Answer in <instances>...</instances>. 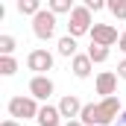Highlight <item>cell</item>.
<instances>
[{"instance_id":"30bf717a","label":"cell","mask_w":126,"mask_h":126,"mask_svg":"<svg viewBox=\"0 0 126 126\" xmlns=\"http://www.w3.org/2000/svg\"><path fill=\"white\" fill-rule=\"evenodd\" d=\"M59 111H62V117H67V120L79 117V114H82V103H79V97H76V94H64L62 100H59Z\"/></svg>"},{"instance_id":"44dd1931","label":"cell","mask_w":126,"mask_h":126,"mask_svg":"<svg viewBox=\"0 0 126 126\" xmlns=\"http://www.w3.org/2000/svg\"><path fill=\"white\" fill-rule=\"evenodd\" d=\"M114 126H126V109L117 114V120H114Z\"/></svg>"},{"instance_id":"d6986e66","label":"cell","mask_w":126,"mask_h":126,"mask_svg":"<svg viewBox=\"0 0 126 126\" xmlns=\"http://www.w3.org/2000/svg\"><path fill=\"white\" fill-rule=\"evenodd\" d=\"M85 6L91 12H100V9H109V0H85Z\"/></svg>"},{"instance_id":"7a4b0ae2","label":"cell","mask_w":126,"mask_h":126,"mask_svg":"<svg viewBox=\"0 0 126 126\" xmlns=\"http://www.w3.org/2000/svg\"><path fill=\"white\" fill-rule=\"evenodd\" d=\"M38 111H41V106H38V100L35 97H12L9 100V117H15V120H38Z\"/></svg>"},{"instance_id":"5b68a950","label":"cell","mask_w":126,"mask_h":126,"mask_svg":"<svg viewBox=\"0 0 126 126\" xmlns=\"http://www.w3.org/2000/svg\"><path fill=\"white\" fill-rule=\"evenodd\" d=\"M53 53L50 50H44V47H35L30 50V56H27V67H30L32 73H47V70H53Z\"/></svg>"},{"instance_id":"3957f363","label":"cell","mask_w":126,"mask_h":126,"mask_svg":"<svg viewBox=\"0 0 126 126\" xmlns=\"http://www.w3.org/2000/svg\"><path fill=\"white\" fill-rule=\"evenodd\" d=\"M94 27V21H91V9L82 3V6H73V12H70V24H67V32L73 35V38H79V35H85V32H91Z\"/></svg>"},{"instance_id":"7c38bea8","label":"cell","mask_w":126,"mask_h":126,"mask_svg":"<svg viewBox=\"0 0 126 126\" xmlns=\"http://www.w3.org/2000/svg\"><path fill=\"white\" fill-rule=\"evenodd\" d=\"M56 50H59V56H64V59H73V56H76V38H73V35L67 32L64 38H59Z\"/></svg>"},{"instance_id":"2e32d148","label":"cell","mask_w":126,"mask_h":126,"mask_svg":"<svg viewBox=\"0 0 126 126\" xmlns=\"http://www.w3.org/2000/svg\"><path fill=\"white\" fill-rule=\"evenodd\" d=\"M18 12L21 15H38L41 12V0H18Z\"/></svg>"},{"instance_id":"52a82bcc","label":"cell","mask_w":126,"mask_h":126,"mask_svg":"<svg viewBox=\"0 0 126 126\" xmlns=\"http://www.w3.org/2000/svg\"><path fill=\"white\" fill-rule=\"evenodd\" d=\"M88 35H91V41H94V44H106V47H111V44H117V41H120V35H117V30H114L111 24H94Z\"/></svg>"},{"instance_id":"8fae6325","label":"cell","mask_w":126,"mask_h":126,"mask_svg":"<svg viewBox=\"0 0 126 126\" xmlns=\"http://www.w3.org/2000/svg\"><path fill=\"white\" fill-rule=\"evenodd\" d=\"M38 126H62V111H59V106H41V111H38Z\"/></svg>"},{"instance_id":"6da1fadb","label":"cell","mask_w":126,"mask_h":126,"mask_svg":"<svg viewBox=\"0 0 126 126\" xmlns=\"http://www.w3.org/2000/svg\"><path fill=\"white\" fill-rule=\"evenodd\" d=\"M120 111H123V109H120V100L111 94V97H103L100 103H85L79 120L85 126H109V123L117 120Z\"/></svg>"},{"instance_id":"8992f818","label":"cell","mask_w":126,"mask_h":126,"mask_svg":"<svg viewBox=\"0 0 126 126\" xmlns=\"http://www.w3.org/2000/svg\"><path fill=\"white\" fill-rule=\"evenodd\" d=\"M56 91V85H53V79L47 76V73H35L30 79V94L35 100H50V94Z\"/></svg>"},{"instance_id":"7402d4cb","label":"cell","mask_w":126,"mask_h":126,"mask_svg":"<svg viewBox=\"0 0 126 126\" xmlns=\"http://www.w3.org/2000/svg\"><path fill=\"white\" fill-rule=\"evenodd\" d=\"M117 47H120V53H126V30H123V35H120V41H117Z\"/></svg>"},{"instance_id":"5bb4252c","label":"cell","mask_w":126,"mask_h":126,"mask_svg":"<svg viewBox=\"0 0 126 126\" xmlns=\"http://www.w3.org/2000/svg\"><path fill=\"white\" fill-rule=\"evenodd\" d=\"M47 9L56 15H70L73 12V0H47Z\"/></svg>"},{"instance_id":"ac0fdd59","label":"cell","mask_w":126,"mask_h":126,"mask_svg":"<svg viewBox=\"0 0 126 126\" xmlns=\"http://www.w3.org/2000/svg\"><path fill=\"white\" fill-rule=\"evenodd\" d=\"M109 12L117 21H126V0H109Z\"/></svg>"},{"instance_id":"ba28073f","label":"cell","mask_w":126,"mask_h":126,"mask_svg":"<svg viewBox=\"0 0 126 126\" xmlns=\"http://www.w3.org/2000/svg\"><path fill=\"white\" fill-rule=\"evenodd\" d=\"M117 73L114 70H103V73H97V94H103V97H111V94H117Z\"/></svg>"},{"instance_id":"ffe728a7","label":"cell","mask_w":126,"mask_h":126,"mask_svg":"<svg viewBox=\"0 0 126 126\" xmlns=\"http://www.w3.org/2000/svg\"><path fill=\"white\" fill-rule=\"evenodd\" d=\"M117 76H120V79H126V59L117 64Z\"/></svg>"},{"instance_id":"277c9868","label":"cell","mask_w":126,"mask_h":126,"mask_svg":"<svg viewBox=\"0 0 126 126\" xmlns=\"http://www.w3.org/2000/svg\"><path fill=\"white\" fill-rule=\"evenodd\" d=\"M32 32H35V38L50 41V38L56 35V12L41 9L38 15H32Z\"/></svg>"},{"instance_id":"cb8c5ba5","label":"cell","mask_w":126,"mask_h":126,"mask_svg":"<svg viewBox=\"0 0 126 126\" xmlns=\"http://www.w3.org/2000/svg\"><path fill=\"white\" fill-rule=\"evenodd\" d=\"M0 126H21V123H18V120L12 117V120H3V123H0Z\"/></svg>"},{"instance_id":"9c48e42d","label":"cell","mask_w":126,"mask_h":126,"mask_svg":"<svg viewBox=\"0 0 126 126\" xmlns=\"http://www.w3.org/2000/svg\"><path fill=\"white\" fill-rule=\"evenodd\" d=\"M70 70H73V76H76V79H88V76H91V70H94L91 56H88V53H76V56L70 59Z\"/></svg>"},{"instance_id":"603a6c76","label":"cell","mask_w":126,"mask_h":126,"mask_svg":"<svg viewBox=\"0 0 126 126\" xmlns=\"http://www.w3.org/2000/svg\"><path fill=\"white\" fill-rule=\"evenodd\" d=\"M64 126H85V123H82L79 117H73V120H67V123H64Z\"/></svg>"},{"instance_id":"4fadbf2b","label":"cell","mask_w":126,"mask_h":126,"mask_svg":"<svg viewBox=\"0 0 126 126\" xmlns=\"http://www.w3.org/2000/svg\"><path fill=\"white\" fill-rule=\"evenodd\" d=\"M88 56H91V62H94V64H103L106 59H109V47H106V44H94V41H91Z\"/></svg>"},{"instance_id":"9a60e30c","label":"cell","mask_w":126,"mask_h":126,"mask_svg":"<svg viewBox=\"0 0 126 126\" xmlns=\"http://www.w3.org/2000/svg\"><path fill=\"white\" fill-rule=\"evenodd\" d=\"M0 73L3 76H15L18 73V59L15 56H0Z\"/></svg>"},{"instance_id":"e0dca14e","label":"cell","mask_w":126,"mask_h":126,"mask_svg":"<svg viewBox=\"0 0 126 126\" xmlns=\"http://www.w3.org/2000/svg\"><path fill=\"white\" fill-rule=\"evenodd\" d=\"M15 47H18V41H15V35H9V32H3V35H0V56H12V53H15Z\"/></svg>"}]
</instances>
